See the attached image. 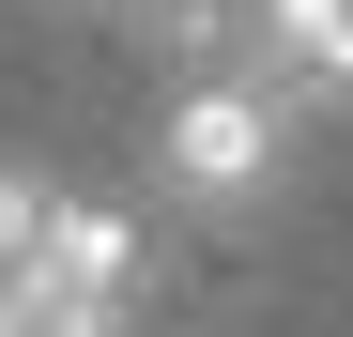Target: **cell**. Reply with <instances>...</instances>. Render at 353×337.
Instances as JSON below:
<instances>
[{
  "mask_svg": "<svg viewBox=\"0 0 353 337\" xmlns=\"http://www.w3.org/2000/svg\"><path fill=\"white\" fill-rule=\"evenodd\" d=\"M154 62H185V77H215V62H246V0H108Z\"/></svg>",
  "mask_w": 353,
  "mask_h": 337,
  "instance_id": "3",
  "label": "cell"
},
{
  "mask_svg": "<svg viewBox=\"0 0 353 337\" xmlns=\"http://www.w3.org/2000/svg\"><path fill=\"white\" fill-rule=\"evenodd\" d=\"M154 168H169V199H261L276 168H292V107L246 77V62H215V77H185V107L154 123Z\"/></svg>",
  "mask_w": 353,
  "mask_h": 337,
  "instance_id": "1",
  "label": "cell"
},
{
  "mask_svg": "<svg viewBox=\"0 0 353 337\" xmlns=\"http://www.w3.org/2000/svg\"><path fill=\"white\" fill-rule=\"evenodd\" d=\"M246 77L292 107V123L353 107V0H246Z\"/></svg>",
  "mask_w": 353,
  "mask_h": 337,
  "instance_id": "2",
  "label": "cell"
},
{
  "mask_svg": "<svg viewBox=\"0 0 353 337\" xmlns=\"http://www.w3.org/2000/svg\"><path fill=\"white\" fill-rule=\"evenodd\" d=\"M123 261H139V230L108 199H62V230H46V276H62L77 307H123Z\"/></svg>",
  "mask_w": 353,
  "mask_h": 337,
  "instance_id": "4",
  "label": "cell"
}]
</instances>
